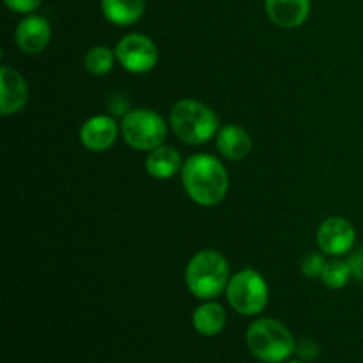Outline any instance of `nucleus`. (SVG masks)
Instances as JSON below:
<instances>
[{
    "label": "nucleus",
    "mask_w": 363,
    "mask_h": 363,
    "mask_svg": "<svg viewBox=\"0 0 363 363\" xmlns=\"http://www.w3.org/2000/svg\"><path fill=\"white\" fill-rule=\"evenodd\" d=\"M181 181L188 197L199 206H216L229 191V174L218 158L194 155L181 169Z\"/></svg>",
    "instance_id": "f257e3e1"
},
{
    "label": "nucleus",
    "mask_w": 363,
    "mask_h": 363,
    "mask_svg": "<svg viewBox=\"0 0 363 363\" xmlns=\"http://www.w3.org/2000/svg\"><path fill=\"white\" fill-rule=\"evenodd\" d=\"M230 280L229 262L220 252L201 250L190 259L184 272V282L188 291L199 300H215Z\"/></svg>",
    "instance_id": "f03ea898"
},
{
    "label": "nucleus",
    "mask_w": 363,
    "mask_h": 363,
    "mask_svg": "<svg viewBox=\"0 0 363 363\" xmlns=\"http://www.w3.org/2000/svg\"><path fill=\"white\" fill-rule=\"evenodd\" d=\"M170 128L188 145H202L218 133V117L197 99H181L170 110Z\"/></svg>",
    "instance_id": "7ed1b4c3"
},
{
    "label": "nucleus",
    "mask_w": 363,
    "mask_h": 363,
    "mask_svg": "<svg viewBox=\"0 0 363 363\" xmlns=\"http://www.w3.org/2000/svg\"><path fill=\"white\" fill-rule=\"evenodd\" d=\"M247 346L264 363H284L296 350L294 337L277 319H257L247 330Z\"/></svg>",
    "instance_id": "20e7f679"
},
{
    "label": "nucleus",
    "mask_w": 363,
    "mask_h": 363,
    "mask_svg": "<svg viewBox=\"0 0 363 363\" xmlns=\"http://www.w3.org/2000/svg\"><path fill=\"white\" fill-rule=\"evenodd\" d=\"M124 142L135 151H152L163 145L167 138V124L162 116L149 108L130 110L121 123Z\"/></svg>",
    "instance_id": "39448f33"
},
{
    "label": "nucleus",
    "mask_w": 363,
    "mask_h": 363,
    "mask_svg": "<svg viewBox=\"0 0 363 363\" xmlns=\"http://www.w3.org/2000/svg\"><path fill=\"white\" fill-rule=\"evenodd\" d=\"M227 301L241 315H257L268 305V284L261 273L247 268L230 277L227 284Z\"/></svg>",
    "instance_id": "423d86ee"
},
{
    "label": "nucleus",
    "mask_w": 363,
    "mask_h": 363,
    "mask_svg": "<svg viewBox=\"0 0 363 363\" xmlns=\"http://www.w3.org/2000/svg\"><path fill=\"white\" fill-rule=\"evenodd\" d=\"M117 62L133 74L149 73L158 64V48L151 38L144 34H128L116 46Z\"/></svg>",
    "instance_id": "0eeeda50"
},
{
    "label": "nucleus",
    "mask_w": 363,
    "mask_h": 363,
    "mask_svg": "<svg viewBox=\"0 0 363 363\" xmlns=\"http://www.w3.org/2000/svg\"><path fill=\"white\" fill-rule=\"evenodd\" d=\"M354 238H357V233H354L353 223L342 216L326 218L318 229L319 250L333 257H340L353 250Z\"/></svg>",
    "instance_id": "6e6552de"
},
{
    "label": "nucleus",
    "mask_w": 363,
    "mask_h": 363,
    "mask_svg": "<svg viewBox=\"0 0 363 363\" xmlns=\"http://www.w3.org/2000/svg\"><path fill=\"white\" fill-rule=\"evenodd\" d=\"M52 39V27L46 18L39 14H27L14 30L18 48L27 55H38L48 46Z\"/></svg>",
    "instance_id": "1a4fd4ad"
},
{
    "label": "nucleus",
    "mask_w": 363,
    "mask_h": 363,
    "mask_svg": "<svg viewBox=\"0 0 363 363\" xmlns=\"http://www.w3.org/2000/svg\"><path fill=\"white\" fill-rule=\"evenodd\" d=\"M0 113L6 117L21 112L28 101V87L21 73L9 66L0 67Z\"/></svg>",
    "instance_id": "9d476101"
},
{
    "label": "nucleus",
    "mask_w": 363,
    "mask_h": 363,
    "mask_svg": "<svg viewBox=\"0 0 363 363\" xmlns=\"http://www.w3.org/2000/svg\"><path fill=\"white\" fill-rule=\"evenodd\" d=\"M119 135V128L113 117L94 116L85 121L80 128V142L92 152H103L112 147Z\"/></svg>",
    "instance_id": "9b49d317"
},
{
    "label": "nucleus",
    "mask_w": 363,
    "mask_h": 363,
    "mask_svg": "<svg viewBox=\"0 0 363 363\" xmlns=\"http://www.w3.org/2000/svg\"><path fill=\"white\" fill-rule=\"evenodd\" d=\"M269 20L280 28H296L311 14V0H264Z\"/></svg>",
    "instance_id": "f8f14e48"
},
{
    "label": "nucleus",
    "mask_w": 363,
    "mask_h": 363,
    "mask_svg": "<svg viewBox=\"0 0 363 363\" xmlns=\"http://www.w3.org/2000/svg\"><path fill=\"white\" fill-rule=\"evenodd\" d=\"M216 147L223 158L230 162L245 160L252 151V138L241 126L236 124H225L216 133Z\"/></svg>",
    "instance_id": "ddd939ff"
},
{
    "label": "nucleus",
    "mask_w": 363,
    "mask_h": 363,
    "mask_svg": "<svg viewBox=\"0 0 363 363\" xmlns=\"http://www.w3.org/2000/svg\"><path fill=\"white\" fill-rule=\"evenodd\" d=\"M181 169H183V158L176 147L160 145L147 152L145 170L155 179H169V177L176 176Z\"/></svg>",
    "instance_id": "4468645a"
},
{
    "label": "nucleus",
    "mask_w": 363,
    "mask_h": 363,
    "mask_svg": "<svg viewBox=\"0 0 363 363\" xmlns=\"http://www.w3.org/2000/svg\"><path fill=\"white\" fill-rule=\"evenodd\" d=\"M99 6L108 23L128 27L137 23L144 16L145 0H101Z\"/></svg>",
    "instance_id": "2eb2a0df"
},
{
    "label": "nucleus",
    "mask_w": 363,
    "mask_h": 363,
    "mask_svg": "<svg viewBox=\"0 0 363 363\" xmlns=\"http://www.w3.org/2000/svg\"><path fill=\"white\" fill-rule=\"evenodd\" d=\"M191 323H194V328L197 333L204 337H215L225 328L227 314L222 305L209 300L195 308Z\"/></svg>",
    "instance_id": "dca6fc26"
},
{
    "label": "nucleus",
    "mask_w": 363,
    "mask_h": 363,
    "mask_svg": "<svg viewBox=\"0 0 363 363\" xmlns=\"http://www.w3.org/2000/svg\"><path fill=\"white\" fill-rule=\"evenodd\" d=\"M116 59V52H112L108 46H94L85 53L84 66L94 77H103V74L112 71Z\"/></svg>",
    "instance_id": "f3484780"
},
{
    "label": "nucleus",
    "mask_w": 363,
    "mask_h": 363,
    "mask_svg": "<svg viewBox=\"0 0 363 363\" xmlns=\"http://www.w3.org/2000/svg\"><path fill=\"white\" fill-rule=\"evenodd\" d=\"M351 277H353V272H351L350 261L337 257L333 261L326 262L325 272L321 275V282L330 289H342V287L347 286Z\"/></svg>",
    "instance_id": "a211bd4d"
},
{
    "label": "nucleus",
    "mask_w": 363,
    "mask_h": 363,
    "mask_svg": "<svg viewBox=\"0 0 363 363\" xmlns=\"http://www.w3.org/2000/svg\"><path fill=\"white\" fill-rule=\"evenodd\" d=\"M325 255V252H311V254L303 259V262H301V273H303L307 279H321L326 266Z\"/></svg>",
    "instance_id": "6ab92c4d"
},
{
    "label": "nucleus",
    "mask_w": 363,
    "mask_h": 363,
    "mask_svg": "<svg viewBox=\"0 0 363 363\" xmlns=\"http://www.w3.org/2000/svg\"><path fill=\"white\" fill-rule=\"evenodd\" d=\"M4 4L7 9L16 14H32L41 6L43 0H4Z\"/></svg>",
    "instance_id": "aec40b11"
},
{
    "label": "nucleus",
    "mask_w": 363,
    "mask_h": 363,
    "mask_svg": "<svg viewBox=\"0 0 363 363\" xmlns=\"http://www.w3.org/2000/svg\"><path fill=\"white\" fill-rule=\"evenodd\" d=\"M350 266H351V272H353V277L354 279L362 280L363 282V248H358V250H354L353 254L350 255Z\"/></svg>",
    "instance_id": "412c9836"
},
{
    "label": "nucleus",
    "mask_w": 363,
    "mask_h": 363,
    "mask_svg": "<svg viewBox=\"0 0 363 363\" xmlns=\"http://www.w3.org/2000/svg\"><path fill=\"white\" fill-rule=\"evenodd\" d=\"M287 363H303V362H287Z\"/></svg>",
    "instance_id": "4be33fe9"
}]
</instances>
